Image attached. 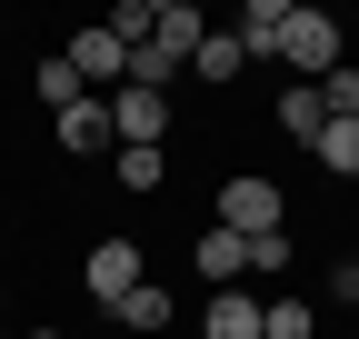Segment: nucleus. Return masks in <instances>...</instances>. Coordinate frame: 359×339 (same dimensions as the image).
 Instances as JSON below:
<instances>
[{"label":"nucleus","mask_w":359,"mask_h":339,"mask_svg":"<svg viewBox=\"0 0 359 339\" xmlns=\"http://www.w3.org/2000/svg\"><path fill=\"white\" fill-rule=\"evenodd\" d=\"M280 60H290L299 80H330V70H339V20L290 0V20H280Z\"/></svg>","instance_id":"1"},{"label":"nucleus","mask_w":359,"mask_h":339,"mask_svg":"<svg viewBox=\"0 0 359 339\" xmlns=\"http://www.w3.org/2000/svg\"><path fill=\"white\" fill-rule=\"evenodd\" d=\"M100 110H110V150H160L170 130V90H110Z\"/></svg>","instance_id":"2"},{"label":"nucleus","mask_w":359,"mask_h":339,"mask_svg":"<svg viewBox=\"0 0 359 339\" xmlns=\"http://www.w3.org/2000/svg\"><path fill=\"white\" fill-rule=\"evenodd\" d=\"M80 289L100 310H120L130 289H140V240H90V260H80Z\"/></svg>","instance_id":"3"},{"label":"nucleus","mask_w":359,"mask_h":339,"mask_svg":"<svg viewBox=\"0 0 359 339\" xmlns=\"http://www.w3.org/2000/svg\"><path fill=\"white\" fill-rule=\"evenodd\" d=\"M280 220H290V209H280V190H269V180H250V170L219 190V230H230V240H269Z\"/></svg>","instance_id":"4"},{"label":"nucleus","mask_w":359,"mask_h":339,"mask_svg":"<svg viewBox=\"0 0 359 339\" xmlns=\"http://www.w3.org/2000/svg\"><path fill=\"white\" fill-rule=\"evenodd\" d=\"M60 60L80 70V90H90V100H100V80H110V90L130 80V50H120L110 30H70V40H60Z\"/></svg>","instance_id":"5"},{"label":"nucleus","mask_w":359,"mask_h":339,"mask_svg":"<svg viewBox=\"0 0 359 339\" xmlns=\"http://www.w3.org/2000/svg\"><path fill=\"white\" fill-rule=\"evenodd\" d=\"M200 40H210V20L190 11V0H150V50H160V60H180V70H190V50H200Z\"/></svg>","instance_id":"6"},{"label":"nucleus","mask_w":359,"mask_h":339,"mask_svg":"<svg viewBox=\"0 0 359 339\" xmlns=\"http://www.w3.org/2000/svg\"><path fill=\"white\" fill-rule=\"evenodd\" d=\"M190 270H200L210 289H240V279H250V240H230V230L210 220V230H200V249H190Z\"/></svg>","instance_id":"7"},{"label":"nucleus","mask_w":359,"mask_h":339,"mask_svg":"<svg viewBox=\"0 0 359 339\" xmlns=\"http://www.w3.org/2000/svg\"><path fill=\"white\" fill-rule=\"evenodd\" d=\"M269 120H280V130L309 150V140H320L330 130V110H320V80H290V90H280V110H269Z\"/></svg>","instance_id":"8"},{"label":"nucleus","mask_w":359,"mask_h":339,"mask_svg":"<svg viewBox=\"0 0 359 339\" xmlns=\"http://www.w3.org/2000/svg\"><path fill=\"white\" fill-rule=\"evenodd\" d=\"M200 339H259V300H250V289H210Z\"/></svg>","instance_id":"9"},{"label":"nucleus","mask_w":359,"mask_h":339,"mask_svg":"<svg viewBox=\"0 0 359 339\" xmlns=\"http://www.w3.org/2000/svg\"><path fill=\"white\" fill-rule=\"evenodd\" d=\"M280 20H290V0H250V11H240V30H230V40H240V50H250V60H280Z\"/></svg>","instance_id":"10"},{"label":"nucleus","mask_w":359,"mask_h":339,"mask_svg":"<svg viewBox=\"0 0 359 339\" xmlns=\"http://www.w3.org/2000/svg\"><path fill=\"white\" fill-rule=\"evenodd\" d=\"M110 319H120V329H140V339H160V329H170L180 310H170V289H160V279H140V289H130V300H120Z\"/></svg>","instance_id":"11"},{"label":"nucleus","mask_w":359,"mask_h":339,"mask_svg":"<svg viewBox=\"0 0 359 339\" xmlns=\"http://www.w3.org/2000/svg\"><path fill=\"white\" fill-rule=\"evenodd\" d=\"M309 150H320V170H330V180H359V110H339Z\"/></svg>","instance_id":"12"},{"label":"nucleus","mask_w":359,"mask_h":339,"mask_svg":"<svg viewBox=\"0 0 359 339\" xmlns=\"http://www.w3.org/2000/svg\"><path fill=\"white\" fill-rule=\"evenodd\" d=\"M190 70L210 80V90H230V80L250 70V50H240V40H230V30H210V40H200V50H190Z\"/></svg>","instance_id":"13"},{"label":"nucleus","mask_w":359,"mask_h":339,"mask_svg":"<svg viewBox=\"0 0 359 339\" xmlns=\"http://www.w3.org/2000/svg\"><path fill=\"white\" fill-rule=\"evenodd\" d=\"M60 150H70V160H90V150H110V110H100V100H80V110H60Z\"/></svg>","instance_id":"14"},{"label":"nucleus","mask_w":359,"mask_h":339,"mask_svg":"<svg viewBox=\"0 0 359 339\" xmlns=\"http://www.w3.org/2000/svg\"><path fill=\"white\" fill-rule=\"evenodd\" d=\"M110 180L120 190H160L170 180V150H110Z\"/></svg>","instance_id":"15"},{"label":"nucleus","mask_w":359,"mask_h":339,"mask_svg":"<svg viewBox=\"0 0 359 339\" xmlns=\"http://www.w3.org/2000/svg\"><path fill=\"white\" fill-rule=\"evenodd\" d=\"M30 80H40V100H50V110H80V100H90V90H80V70H70L60 50H50V60H40Z\"/></svg>","instance_id":"16"},{"label":"nucleus","mask_w":359,"mask_h":339,"mask_svg":"<svg viewBox=\"0 0 359 339\" xmlns=\"http://www.w3.org/2000/svg\"><path fill=\"white\" fill-rule=\"evenodd\" d=\"M320 319H309V300H259V339H309Z\"/></svg>","instance_id":"17"},{"label":"nucleus","mask_w":359,"mask_h":339,"mask_svg":"<svg viewBox=\"0 0 359 339\" xmlns=\"http://www.w3.org/2000/svg\"><path fill=\"white\" fill-rule=\"evenodd\" d=\"M100 30H110V40H120V50H140V40H150V0H120V11H110V20H100Z\"/></svg>","instance_id":"18"},{"label":"nucleus","mask_w":359,"mask_h":339,"mask_svg":"<svg viewBox=\"0 0 359 339\" xmlns=\"http://www.w3.org/2000/svg\"><path fill=\"white\" fill-rule=\"evenodd\" d=\"M320 110H330V120H339V110H359V70H349V60L320 80Z\"/></svg>","instance_id":"19"},{"label":"nucleus","mask_w":359,"mask_h":339,"mask_svg":"<svg viewBox=\"0 0 359 339\" xmlns=\"http://www.w3.org/2000/svg\"><path fill=\"white\" fill-rule=\"evenodd\" d=\"M0 339H11V329H0Z\"/></svg>","instance_id":"20"}]
</instances>
